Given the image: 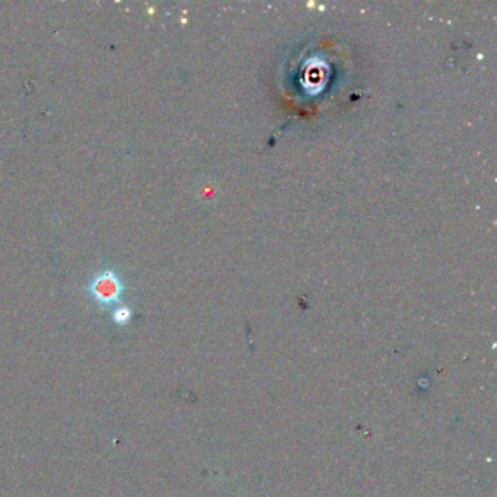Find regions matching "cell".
I'll return each instance as SVG.
<instances>
[{
    "mask_svg": "<svg viewBox=\"0 0 497 497\" xmlns=\"http://www.w3.org/2000/svg\"><path fill=\"white\" fill-rule=\"evenodd\" d=\"M113 319L118 326H126L127 322L131 319V309L124 305L117 306L113 313Z\"/></svg>",
    "mask_w": 497,
    "mask_h": 497,
    "instance_id": "7a4b0ae2",
    "label": "cell"
},
{
    "mask_svg": "<svg viewBox=\"0 0 497 497\" xmlns=\"http://www.w3.org/2000/svg\"><path fill=\"white\" fill-rule=\"evenodd\" d=\"M124 290H126V284L114 268L101 270L88 284L89 295L101 308L118 304Z\"/></svg>",
    "mask_w": 497,
    "mask_h": 497,
    "instance_id": "6da1fadb",
    "label": "cell"
}]
</instances>
